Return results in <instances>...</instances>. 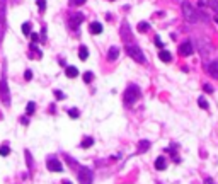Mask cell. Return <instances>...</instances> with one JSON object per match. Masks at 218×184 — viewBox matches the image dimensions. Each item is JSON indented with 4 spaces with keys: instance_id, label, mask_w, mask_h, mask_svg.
Instances as JSON below:
<instances>
[{
    "instance_id": "14",
    "label": "cell",
    "mask_w": 218,
    "mask_h": 184,
    "mask_svg": "<svg viewBox=\"0 0 218 184\" xmlns=\"http://www.w3.org/2000/svg\"><path fill=\"white\" fill-rule=\"evenodd\" d=\"M78 58H80V60H87V58H89V49H87V46H84V44H82V46L78 48Z\"/></svg>"
},
{
    "instance_id": "2",
    "label": "cell",
    "mask_w": 218,
    "mask_h": 184,
    "mask_svg": "<svg viewBox=\"0 0 218 184\" xmlns=\"http://www.w3.org/2000/svg\"><path fill=\"white\" fill-rule=\"evenodd\" d=\"M126 53H128V56H131L135 61H138V63H143V61H145V55H143V51L138 46L128 44V46H126Z\"/></svg>"
},
{
    "instance_id": "23",
    "label": "cell",
    "mask_w": 218,
    "mask_h": 184,
    "mask_svg": "<svg viewBox=\"0 0 218 184\" xmlns=\"http://www.w3.org/2000/svg\"><path fill=\"white\" fill-rule=\"evenodd\" d=\"M9 153H10V148H9L7 145H4V147H0V155H2V157H7Z\"/></svg>"
},
{
    "instance_id": "12",
    "label": "cell",
    "mask_w": 218,
    "mask_h": 184,
    "mask_svg": "<svg viewBox=\"0 0 218 184\" xmlns=\"http://www.w3.org/2000/svg\"><path fill=\"white\" fill-rule=\"evenodd\" d=\"M65 75H67L68 79H75V77L78 75V70H77V67H72V65H70V67L65 68Z\"/></svg>"
},
{
    "instance_id": "3",
    "label": "cell",
    "mask_w": 218,
    "mask_h": 184,
    "mask_svg": "<svg viewBox=\"0 0 218 184\" xmlns=\"http://www.w3.org/2000/svg\"><path fill=\"white\" fill-rule=\"evenodd\" d=\"M0 97H2V102H4L5 106L10 104V92H9V84H7L5 77L0 80Z\"/></svg>"
},
{
    "instance_id": "11",
    "label": "cell",
    "mask_w": 218,
    "mask_h": 184,
    "mask_svg": "<svg viewBox=\"0 0 218 184\" xmlns=\"http://www.w3.org/2000/svg\"><path fill=\"white\" fill-rule=\"evenodd\" d=\"M118 56H119V48H116V46L109 48V51H108V60L114 61L116 58H118Z\"/></svg>"
},
{
    "instance_id": "31",
    "label": "cell",
    "mask_w": 218,
    "mask_h": 184,
    "mask_svg": "<svg viewBox=\"0 0 218 184\" xmlns=\"http://www.w3.org/2000/svg\"><path fill=\"white\" fill-rule=\"evenodd\" d=\"M203 89H204V92H208V94H211V92H213V87H211L210 84H204Z\"/></svg>"
},
{
    "instance_id": "26",
    "label": "cell",
    "mask_w": 218,
    "mask_h": 184,
    "mask_svg": "<svg viewBox=\"0 0 218 184\" xmlns=\"http://www.w3.org/2000/svg\"><path fill=\"white\" fill-rule=\"evenodd\" d=\"M198 104L201 106V109H208V102H206L204 97H199V99H198Z\"/></svg>"
},
{
    "instance_id": "10",
    "label": "cell",
    "mask_w": 218,
    "mask_h": 184,
    "mask_svg": "<svg viewBox=\"0 0 218 184\" xmlns=\"http://www.w3.org/2000/svg\"><path fill=\"white\" fill-rule=\"evenodd\" d=\"M89 31L92 34H101L102 33V24L101 22H92V24H89Z\"/></svg>"
},
{
    "instance_id": "15",
    "label": "cell",
    "mask_w": 218,
    "mask_h": 184,
    "mask_svg": "<svg viewBox=\"0 0 218 184\" xmlns=\"http://www.w3.org/2000/svg\"><path fill=\"white\" fill-rule=\"evenodd\" d=\"M158 58L164 61V63H169L170 60H172V56H170V53L169 51H165V49H162L160 53H158Z\"/></svg>"
},
{
    "instance_id": "17",
    "label": "cell",
    "mask_w": 218,
    "mask_h": 184,
    "mask_svg": "<svg viewBox=\"0 0 218 184\" xmlns=\"http://www.w3.org/2000/svg\"><path fill=\"white\" fill-rule=\"evenodd\" d=\"M148 148H150V142H147V140L138 143V152H147Z\"/></svg>"
},
{
    "instance_id": "24",
    "label": "cell",
    "mask_w": 218,
    "mask_h": 184,
    "mask_svg": "<svg viewBox=\"0 0 218 184\" xmlns=\"http://www.w3.org/2000/svg\"><path fill=\"white\" fill-rule=\"evenodd\" d=\"M208 4H210L211 10H215L218 14V0H208Z\"/></svg>"
},
{
    "instance_id": "20",
    "label": "cell",
    "mask_w": 218,
    "mask_h": 184,
    "mask_svg": "<svg viewBox=\"0 0 218 184\" xmlns=\"http://www.w3.org/2000/svg\"><path fill=\"white\" fill-rule=\"evenodd\" d=\"M22 33H24V36H29V34H31V24H29V22H24V24H22Z\"/></svg>"
},
{
    "instance_id": "40",
    "label": "cell",
    "mask_w": 218,
    "mask_h": 184,
    "mask_svg": "<svg viewBox=\"0 0 218 184\" xmlns=\"http://www.w3.org/2000/svg\"><path fill=\"white\" fill-rule=\"evenodd\" d=\"M157 184H162V183H157Z\"/></svg>"
},
{
    "instance_id": "5",
    "label": "cell",
    "mask_w": 218,
    "mask_h": 184,
    "mask_svg": "<svg viewBox=\"0 0 218 184\" xmlns=\"http://www.w3.org/2000/svg\"><path fill=\"white\" fill-rule=\"evenodd\" d=\"M138 97H140V89L136 87V85H129V87L126 89V92H124V101L131 104V102H135Z\"/></svg>"
},
{
    "instance_id": "13",
    "label": "cell",
    "mask_w": 218,
    "mask_h": 184,
    "mask_svg": "<svg viewBox=\"0 0 218 184\" xmlns=\"http://www.w3.org/2000/svg\"><path fill=\"white\" fill-rule=\"evenodd\" d=\"M165 167H167V162H165V159H164V157H158V159L155 160V169H157V170H164Z\"/></svg>"
},
{
    "instance_id": "16",
    "label": "cell",
    "mask_w": 218,
    "mask_h": 184,
    "mask_svg": "<svg viewBox=\"0 0 218 184\" xmlns=\"http://www.w3.org/2000/svg\"><path fill=\"white\" fill-rule=\"evenodd\" d=\"M92 145H94V138H90V136H85L80 143L82 148H89V147H92Z\"/></svg>"
},
{
    "instance_id": "35",
    "label": "cell",
    "mask_w": 218,
    "mask_h": 184,
    "mask_svg": "<svg viewBox=\"0 0 218 184\" xmlns=\"http://www.w3.org/2000/svg\"><path fill=\"white\" fill-rule=\"evenodd\" d=\"M20 121H22V124H27V123H29L27 121V118H20Z\"/></svg>"
},
{
    "instance_id": "30",
    "label": "cell",
    "mask_w": 218,
    "mask_h": 184,
    "mask_svg": "<svg viewBox=\"0 0 218 184\" xmlns=\"http://www.w3.org/2000/svg\"><path fill=\"white\" fill-rule=\"evenodd\" d=\"M54 97H56V99H65V94H63L61 90H54Z\"/></svg>"
},
{
    "instance_id": "1",
    "label": "cell",
    "mask_w": 218,
    "mask_h": 184,
    "mask_svg": "<svg viewBox=\"0 0 218 184\" xmlns=\"http://www.w3.org/2000/svg\"><path fill=\"white\" fill-rule=\"evenodd\" d=\"M181 9H182V15L186 20H189V22H198V20H203L206 19L203 14L199 12V10H196L194 7L191 5L187 0H184L182 4H181Z\"/></svg>"
},
{
    "instance_id": "34",
    "label": "cell",
    "mask_w": 218,
    "mask_h": 184,
    "mask_svg": "<svg viewBox=\"0 0 218 184\" xmlns=\"http://www.w3.org/2000/svg\"><path fill=\"white\" fill-rule=\"evenodd\" d=\"M31 39H33V41H38V39H39V36H38V34H31Z\"/></svg>"
},
{
    "instance_id": "21",
    "label": "cell",
    "mask_w": 218,
    "mask_h": 184,
    "mask_svg": "<svg viewBox=\"0 0 218 184\" xmlns=\"http://www.w3.org/2000/svg\"><path fill=\"white\" fill-rule=\"evenodd\" d=\"M92 80H94V73H92V72H85V73H84V82L89 84V82H92Z\"/></svg>"
},
{
    "instance_id": "8",
    "label": "cell",
    "mask_w": 218,
    "mask_h": 184,
    "mask_svg": "<svg viewBox=\"0 0 218 184\" xmlns=\"http://www.w3.org/2000/svg\"><path fill=\"white\" fill-rule=\"evenodd\" d=\"M208 72H210V75L213 77V79H217L218 80V60L211 61L210 67H208Z\"/></svg>"
},
{
    "instance_id": "29",
    "label": "cell",
    "mask_w": 218,
    "mask_h": 184,
    "mask_svg": "<svg viewBox=\"0 0 218 184\" xmlns=\"http://www.w3.org/2000/svg\"><path fill=\"white\" fill-rule=\"evenodd\" d=\"M24 79H26V80H31V79H33V72H31V70H26V72H24Z\"/></svg>"
},
{
    "instance_id": "36",
    "label": "cell",
    "mask_w": 218,
    "mask_h": 184,
    "mask_svg": "<svg viewBox=\"0 0 218 184\" xmlns=\"http://www.w3.org/2000/svg\"><path fill=\"white\" fill-rule=\"evenodd\" d=\"M206 184H213V181H210V179H208V181H206Z\"/></svg>"
},
{
    "instance_id": "25",
    "label": "cell",
    "mask_w": 218,
    "mask_h": 184,
    "mask_svg": "<svg viewBox=\"0 0 218 184\" xmlns=\"http://www.w3.org/2000/svg\"><path fill=\"white\" fill-rule=\"evenodd\" d=\"M38 7H39V12L43 14L46 10V0H38Z\"/></svg>"
},
{
    "instance_id": "33",
    "label": "cell",
    "mask_w": 218,
    "mask_h": 184,
    "mask_svg": "<svg viewBox=\"0 0 218 184\" xmlns=\"http://www.w3.org/2000/svg\"><path fill=\"white\" fill-rule=\"evenodd\" d=\"M155 44H157V46H160V48L164 46V43H162V39H158V38H155Z\"/></svg>"
},
{
    "instance_id": "4",
    "label": "cell",
    "mask_w": 218,
    "mask_h": 184,
    "mask_svg": "<svg viewBox=\"0 0 218 184\" xmlns=\"http://www.w3.org/2000/svg\"><path fill=\"white\" fill-rule=\"evenodd\" d=\"M78 183L80 184H92V170L89 169V167H84L82 165L80 169H78Z\"/></svg>"
},
{
    "instance_id": "27",
    "label": "cell",
    "mask_w": 218,
    "mask_h": 184,
    "mask_svg": "<svg viewBox=\"0 0 218 184\" xmlns=\"http://www.w3.org/2000/svg\"><path fill=\"white\" fill-rule=\"evenodd\" d=\"M82 19H84V17H82V14H77V17H73V20H72V22H73V26L77 27V26H78V22H82Z\"/></svg>"
},
{
    "instance_id": "22",
    "label": "cell",
    "mask_w": 218,
    "mask_h": 184,
    "mask_svg": "<svg viewBox=\"0 0 218 184\" xmlns=\"http://www.w3.org/2000/svg\"><path fill=\"white\" fill-rule=\"evenodd\" d=\"M34 111H36V104H34V102H29V104H27V108H26V113H27V114H33Z\"/></svg>"
},
{
    "instance_id": "19",
    "label": "cell",
    "mask_w": 218,
    "mask_h": 184,
    "mask_svg": "<svg viewBox=\"0 0 218 184\" xmlns=\"http://www.w3.org/2000/svg\"><path fill=\"white\" fill-rule=\"evenodd\" d=\"M148 27H150L148 22H140L136 29H138V33H147V31H148Z\"/></svg>"
},
{
    "instance_id": "6",
    "label": "cell",
    "mask_w": 218,
    "mask_h": 184,
    "mask_svg": "<svg viewBox=\"0 0 218 184\" xmlns=\"http://www.w3.org/2000/svg\"><path fill=\"white\" fill-rule=\"evenodd\" d=\"M46 167H48V170H51V172H61V170H63L61 162L56 160V159H49L46 162Z\"/></svg>"
},
{
    "instance_id": "7",
    "label": "cell",
    "mask_w": 218,
    "mask_h": 184,
    "mask_svg": "<svg viewBox=\"0 0 218 184\" xmlns=\"http://www.w3.org/2000/svg\"><path fill=\"white\" fill-rule=\"evenodd\" d=\"M179 55H181V56H191V55H193V46H191L189 41H186L184 44L179 46Z\"/></svg>"
},
{
    "instance_id": "38",
    "label": "cell",
    "mask_w": 218,
    "mask_h": 184,
    "mask_svg": "<svg viewBox=\"0 0 218 184\" xmlns=\"http://www.w3.org/2000/svg\"><path fill=\"white\" fill-rule=\"evenodd\" d=\"M215 22H217V24H218V17H215Z\"/></svg>"
},
{
    "instance_id": "32",
    "label": "cell",
    "mask_w": 218,
    "mask_h": 184,
    "mask_svg": "<svg viewBox=\"0 0 218 184\" xmlns=\"http://www.w3.org/2000/svg\"><path fill=\"white\" fill-rule=\"evenodd\" d=\"M85 0H73V5H84Z\"/></svg>"
},
{
    "instance_id": "18",
    "label": "cell",
    "mask_w": 218,
    "mask_h": 184,
    "mask_svg": "<svg viewBox=\"0 0 218 184\" xmlns=\"http://www.w3.org/2000/svg\"><path fill=\"white\" fill-rule=\"evenodd\" d=\"M68 116H70L72 119H77V118L80 116V111H78V109H75V108H72V109H68Z\"/></svg>"
},
{
    "instance_id": "37",
    "label": "cell",
    "mask_w": 218,
    "mask_h": 184,
    "mask_svg": "<svg viewBox=\"0 0 218 184\" xmlns=\"http://www.w3.org/2000/svg\"><path fill=\"white\" fill-rule=\"evenodd\" d=\"M63 184H72V183H70V181H63Z\"/></svg>"
},
{
    "instance_id": "28",
    "label": "cell",
    "mask_w": 218,
    "mask_h": 184,
    "mask_svg": "<svg viewBox=\"0 0 218 184\" xmlns=\"http://www.w3.org/2000/svg\"><path fill=\"white\" fill-rule=\"evenodd\" d=\"M26 159H27V167L29 169H33V160H31V153L26 150Z\"/></svg>"
},
{
    "instance_id": "39",
    "label": "cell",
    "mask_w": 218,
    "mask_h": 184,
    "mask_svg": "<svg viewBox=\"0 0 218 184\" xmlns=\"http://www.w3.org/2000/svg\"><path fill=\"white\" fill-rule=\"evenodd\" d=\"M109 2H114V0H109Z\"/></svg>"
},
{
    "instance_id": "9",
    "label": "cell",
    "mask_w": 218,
    "mask_h": 184,
    "mask_svg": "<svg viewBox=\"0 0 218 184\" xmlns=\"http://www.w3.org/2000/svg\"><path fill=\"white\" fill-rule=\"evenodd\" d=\"M0 26L5 27V0H0Z\"/></svg>"
}]
</instances>
